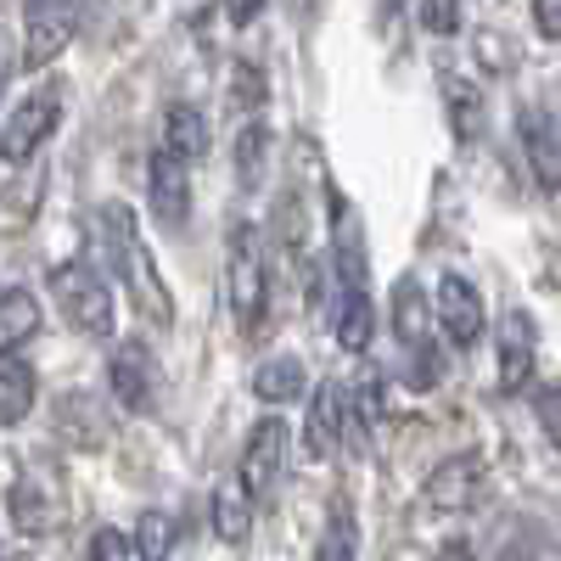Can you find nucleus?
<instances>
[{
    "mask_svg": "<svg viewBox=\"0 0 561 561\" xmlns=\"http://www.w3.org/2000/svg\"><path fill=\"white\" fill-rule=\"evenodd\" d=\"M225 304L230 320L242 332H259L264 309H270V264H264V237L259 225H230V248H225Z\"/></svg>",
    "mask_w": 561,
    "mask_h": 561,
    "instance_id": "obj_2",
    "label": "nucleus"
},
{
    "mask_svg": "<svg viewBox=\"0 0 561 561\" xmlns=\"http://www.w3.org/2000/svg\"><path fill=\"white\" fill-rule=\"evenodd\" d=\"M147 203H152L158 225H169V230L192 219V163L174 158L169 147H158L147 163Z\"/></svg>",
    "mask_w": 561,
    "mask_h": 561,
    "instance_id": "obj_11",
    "label": "nucleus"
},
{
    "mask_svg": "<svg viewBox=\"0 0 561 561\" xmlns=\"http://www.w3.org/2000/svg\"><path fill=\"white\" fill-rule=\"evenodd\" d=\"M517 135H523L528 163H534V180L556 197V192H561V113L528 102V107L517 113Z\"/></svg>",
    "mask_w": 561,
    "mask_h": 561,
    "instance_id": "obj_12",
    "label": "nucleus"
},
{
    "mask_svg": "<svg viewBox=\"0 0 561 561\" xmlns=\"http://www.w3.org/2000/svg\"><path fill=\"white\" fill-rule=\"evenodd\" d=\"M62 107H68V84H62V79L28 90V96L7 113V124H0V169H23V163H34L39 147L57 135Z\"/></svg>",
    "mask_w": 561,
    "mask_h": 561,
    "instance_id": "obj_3",
    "label": "nucleus"
},
{
    "mask_svg": "<svg viewBox=\"0 0 561 561\" xmlns=\"http://www.w3.org/2000/svg\"><path fill=\"white\" fill-rule=\"evenodd\" d=\"M79 561H135V545L118 528H96V534L84 539V556Z\"/></svg>",
    "mask_w": 561,
    "mask_h": 561,
    "instance_id": "obj_31",
    "label": "nucleus"
},
{
    "mask_svg": "<svg viewBox=\"0 0 561 561\" xmlns=\"http://www.w3.org/2000/svg\"><path fill=\"white\" fill-rule=\"evenodd\" d=\"M51 298L62 309V320L73 325V332L84 337H107L113 332V287L102 280L96 264H84V259H68L51 270Z\"/></svg>",
    "mask_w": 561,
    "mask_h": 561,
    "instance_id": "obj_4",
    "label": "nucleus"
},
{
    "mask_svg": "<svg viewBox=\"0 0 561 561\" xmlns=\"http://www.w3.org/2000/svg\"><path fill=\"white\" fill-rule=\"evenodd\" d=\"M404 382H410L415 393H433V388L444 382V348H438V343L404 348Z\"/></svg>",
    "mask_w": 561,
    "mask_h": 561,
    "instance_id": "obj_28",
    "label": "nucleus"
},
{
    "mask_svg": "<svg viewBox=\"0 0 561 561\" xmlns=\"http://www.w3.org/2000/svg\"><path fill=\"white\" fill-rule=\"evenodd\" d=\"M393 332H399V348L433 343V325H427V298H421L415 275L393 280Z\"/></svg>",
    "mask_w": 561,
    "mask_h": 561,
    "instance_id": "obj_23",
    "label": "nucleus"
},
{
    "mask_svg": "<svg viewBox=\"0 0 561 561\" xmlns=\"http://www.w3.org/2000/svg\"><path fill=\"white\" fill-rule=\"evenodd\" d=\"M494 359H500V393H523L534 382V370H539V325H534L528 309H511L505 314Z\"/></svg>",
    "mask_w": 561,
    "mask_h": 561,
    "instance_id": "obj_10",
    "label": "nucleus"
},
{
    "mask_svg": "<svg viewBox=\"0 0 561 561\" xmlns=\"http://www.w3.org/2000/svg\"><path fill=\"white\" fill-rule=\"evenodd\" d=\"M0 561H28L23 550H7V545H0Z\"/></svg>",
    "mask_w": 561,
    "mask_h": 561,
    "instance_id": "obj_38",
    "label": "nucleus"
},
{
    "mask_svg": "<svg viewBox=\"0 0 561 561\" xmlns=\"http://www.w3.org/2000/svg\"><path fill=\"white\" fill-rule=\"evenodd\" d=\"M107 382H113V399L124 410H147L152 393H158V359H152V348L140 337H124L113 348V359H107Z\"/></svg>",
    "mask_w": 561,
    "mask_h": 561,
    "instance_id": "obj_14",
    "label": "nucleus"
},
{
    "mask_svg": "<svg viewBox=\"0 0 561 561\" xmlns=\"http://www.w3.org/2000/svg\"><path fill=\"white\" fill-rule=\"evenodd\" d=\"M415 18H421V28H427V34L449 39V34H460V0H421Z\"/></svg>",
    "mask_w": 561,
    "mask_h": 561,
    "instance_id": "obj_30",
    "label": "nucleus"
},
{
    "mask_svg": "<svg viewBox=\"0 0 561 561\" xmlns=\"http://www.w3.org/2000/svg\"><path fill=\"white\" fill-rule=\"evenodd\" d=\"M280 466H287V421L264 415V421H253V433H248V444H242L237 478L248 483L253 500H264V494L280 483Z\"/></svg>",
    "mask_w": 561,
    "mask_h": 561,
    "instance_id": "obj_8",
    "label": "nucleus"
},
{
    "mask_svg": "<svg viewBox=\"0 0 561 561\" xmlns=\"http://www.w3.org/2000/svg\"><path fill=\"white\" fill-rule=\"evenodd\" d=\"M483 494V460L478 455H444L427 483H421V500H427V511H438V517H449V511H472Z\"/></svg>",
    "mask_w": 561,
    "mask_h": 561,
    "instance_id": "obj_9",
    "label": "nucleus"
},
{
    "mask_svg": "<svg viewBox=\"0 0 561 561\" xmlns=\"http://www.w3.org/2000/svg\"><path fill=\"white\" fill-rule=\"evenodd\" d=\"M253 494H248V483L242 478H225L219 489H214V534L225 539V545H248L253 539Z\"/></svg>",
    "mask_w": 561,
    "mask_h": 561,
    "instance_id": "obj_16",
    "label": "nucleus"
},
{
    "mask_svg": "<svg viewBox=\"0 0 561 561\" xmlns=\"http://www.w3.org/2000/svg\"><path fill=\"white\" fill-rule=\"evenodd\" d=\"M438 561H478V556H472L466 539H449V545H438Z\"/></svg>",
    "mask_w": 561,
    "mask_h": 561,
    "instance_id": "obj_37",
    "label": "nucleus"
},
{
    "mask_svg": "<svg viewBox=\"0 0 561 561\" xmlns=\"http://www.w3.org/2000/svg\"><path fill=\"white\" fill-rule=\"evenodd\" d=\"M39 382H34V365H23L18 354H0V427H18V421L34 415Z\"/></svg>",
    "mask_w": 561,
    "mask_h": 561,
    "instance_id": "obj_18",
    "label": "nucleus"
},
{
    "mask_svg": "<svg viewBox=\"0 0 561 561\" xmlns=\"http://www.w3.org/2000/svg\"><path fill=\"white\" fill-rule=\"evenodd\" d=\"M534 415H539V433L561 449V382H550V388H539V399H534Z\"/></svg>",
    "mask_w": 561,
    "mask_h": 561,
    "instance_id": "obj_32",
    "label": "nucleus"
},
{
    "mask_svg": "<svg viewBox=\"0 0 561 561\" xmlns=\"http://www.w3.org/2000/svg\"><path fill=\"white\" fill-rule=\"evenodd\" d=\"M264 7L270 0H225V18H230V28H248V23H259Z\"/></svg>",
    "mask_w": 561,
    "mask_h": 561,
    "instance_id": "obj_36",
    "label": "nucleus"
},
{
    "mask_svg": "<svg viewBox=\"0 0 561 561\" xmlns=\"http://www.w3.org/2000/svg\"><path fill=\"white\" fill-rule=\"evenodd\" d=\"M270 102V90H264V73L253 62H237L230 68V107H242V113H259Z\"/></svg>",
    "mask_w": 561,
    "mask_h": 561,
    "instance_id": "obj_29",
    "label": "nucleus"
},
{
    "mask_svg": "<svg viewBox=\"0 0 561 561\" xmlns=\"http://www.w3.org/2000/svg\"><path fill=\"white\" fill-rule=\"evenodd\" d=\"M18 62H23V51H18V39H12V28L0 23V96H7V84H12Z\"/></svg>",
    "mask_w": 561,
    "mask_h": 561,
    "instance_id": "obj_34",
    "label": "nucleus"
},
{
    "mask_svg": "<svg viewBox=\"0 0 561 561\" xmlns=\"http://www.w3.org/2000/svg\"><path fill=\"white\" fill-rule=\"evenodd\" d=\"M230 169H237L242 192H259L264 174H270V124H242L237 129V152H230Z\"/></svg>",
    "mask_w": 561,
    "mask_h": 561,
    "instance_id": "obj_22",
    "label": "nucleus"
},
{
    "mask_svg": "<svg viewBox=\"0 0 561 561\" xmlns=\"http://www.w3.org/2000/svg\"><path fill=\"white\" fill-rule=\"evenodd\" d=\"M370 332H377V309H370V293H343L337 304V343L348 354L370 348Z\"/></svg>",
    "mask_w": 561,
    "mask_h": 561,
    "instance_id": "obj_26",
    "label": "nucleus"
},
{
    "mask_svg": "<svg viewBox=\"0 0 561 561\" xmlns=\"http://www.w3.org/2000/svg\"><path fill=\"white\" fill-rule=\"evenodd\" d=\"M332 259H337V275H343V293H365V242H359V219H354L348 203H337Z\"/></svg>",
    "mask_w": 561,
    "mask_h": 561,
    "instance_id": "obj_24",
    "label": "nucleus"
},
{
    "mask_svg": "<svg viewBox=\"0 0 561 561\" xmlns=\"http://www.w3.org/2000/svg\"><path fill=\"white\" fill-rule=\"evenodd\" d=\"M174 539H180V523L169 517V511H140V523H135V561H169V550H174Z\"/></svg>",
    "mask_w": 561,
    "mask_h": 561,
    "instance_id": "obj_25",
    "label": "nucleus"
},
{
    "mask_svg": "<svg viewBox=\"0 0 561 561\" xmlns=\"http://www.w3.org/2000/svg\"><path fill=\"white\" fill-rule=\"evenodd\" d=\"M433 309H438V325H444V343L449 348H472L489 325V309H483V293L466 280L460 270H449L433 293Z\"/></svg>",
    "mask_w": 561,
    "mask_h": 561,
    "instance_id": "obj_7",
    "label": "nucleus"
},
{
    "mask_svg": "<svg viewBox=\"0 0 561 561\" xmlns=\"http://www.w3.org/2000/svg\"><path fill=\"white\" fill-rule=\"evenodd\" d=\"M438 90H444V113H449V129L460 140H478L483 124H489V107H483V90L472 79H460V73H438Z\"/></svg>",
    "mask_w": 561,
    "mask_h": 561,
    "instance_id": "obj_17",
    "label": "nucleus"
},
{
    "mask_svg": "<svg viewBox=\"0 0 561 561\" xmlns=\"http://www.w3.org/2000/svg\"><path fill=\"white\" fill-rule=\"evenodd\" d=\"M79 34V0H28L23 12V68H51Z\"/></svg>",
    "mask_w": 561,
    "mask_h": 561,
    "instance_id": "obj_6",
    "label": "nucleus"
},
{
    "mask_svg": "<svg viewBox=\"0 0 561 561\" xmlns=\"http://www.w3.org/2000/svg\"><path fill=\"white\" fill-rule=\"evenodd\" d=\"M7 517L23 539H45L62 528V478L45 460H23L7 489Z\"/></svg>",
    "mask_w": 561,
    "mask_h": 561,
    "instance_id": "obj_5",
    "label": "nucleus"
},
{
    "mask_svg": "<svg viewBox=\"0 0 561 561\" xmlns=\"http://www.w3.org/2000/svg\"><path fill=\"white\" fill-rule=\"evenodd\" d=\"M314 561H359V528H354V511H348V505L332 511V523H325V534H320Z\"/></svg>",
    "mask_w": 561,
    "mask_h": 561,
    "instance_id": "obj_27",
    "label": "nucleus"
},
{
    "mask_svg": "<svg viewBox=\"0 0 561 561\" xmlns=\"http://www.w3.org/2000/svg\"><path fill=\"white\" fill-rule=\"evenodd\" d=\"M57 433H62L73 449H102V444L113 438L102 399H96V393H62V399H57Z\"/></svg>",
    "mask_w": 561,
    "mask_h": 561,
    "instance_id": "obj_15",
    "label": "nucleus"
},
{
    "mask_svg": "<svg viewBox=\"0 0 561 561\" xmlns=\"http://www.w3.org/2000/svg\"><path fill=\"white\" fill-rule=\"evenodd\" d=\"M102 230H107V253H113V270L124 280V293L135 304L140 320H152V325H169L174 320V298L163 287V275H158V259L147 248V237H140V225H135V208L124 203H107L102 208Z\"/></svg>",
    "mask_w": 561,
    "mask_h": 561,
    "instance_id": "obj_1",
    "label": "nucleus"
},
{
    "mask_svg": "<svg viewBox=\"0 0 561 561\" xmlns=\"http://www.w3.org/2000/svg\"><path fill=\"white\" fill-rule=\"evenodd\" d=\"M34 332H39V298L23 287H7L0 293V354H18Z\"/></svg>",
    "mask_w": 561,
    "mask_h": 561,
    "instance_id": "obj_21",
    "label": "nucleus"
},
{
    "mask_svg": "<svg viewBox=\"0 0 561 561\" xmlns=\"http://www.w3.org/2000/svg\"><path fill=\"white\" fill-rule=\"evenodd\" d=\"M304 388H309V377H304V359L298 354H270L253 370V393L264 404H293V399H304Z\"/></svg>",
    "mask_w": 561,
    "mask_h": 561,
    "instance_id": "obj_19",
    "label": "nucleus"
},
{
    "mask_svg": "<svg viewBox=\"0 0 561 561\" xmlns=\"http://www.w3.org/2000/svg\"><path fill=\"white\" fill-rule=\"evenodd\" d=\"M354 421V404H348V388L343 382H320L309 393V415H304V449L314 460L337 455L343 449V427Z\"/></svg>",
    "mask_w": 561,
    "mask_h": 561,
    "instance_id": "obj_13",
    "label": "nucleus"
},
{
    "mask_svg": "<svg viewBox=\"0 0 561 561\" xmlns=\"http://www.w3.org/2000/svg\"><path fill=\"white\" fill-rule=\"evenodd\" d=\"M478 51H483V68H494V73H505L511 62H517L511 39H500V34H478Z\"/></svg>",
    "mask_w": 561,
    "mask_h": 561,
    "instance_id": "obj_33",
    "label": "nucleus"
},
{
    "mask_svg": "<svg viewBox=\"0 0 561 561\" xmlns=\"http://www.w3.org/2000/svg\"><path fill=\"white\" fill-rule=\"evenodd\" d=\"M534 28L545 39H561V0H534Z\"/></svg>",
    "mask_w": 561,
    "mask_h": 561,
    "instance_id": "obj_35",
    "label": "nucleus"
},
{
    "mask_svg": "<svg viewBox=\"0 0 561 561\" xmlns=\"http://www.w3.org/2000/svg\"><path fill=\"white\" fill-rule=\"evenodd\" d=\"M158 147H169L174 158H185V163H197L203 152H208V118L192 107V102H174L169 113H163V140Z\"/></svg>",
    "mask_w": 561,
    "mask_h": 561,
    "instance_id": "obj_20",
    "label": "nucleus"
}]
</instances>
